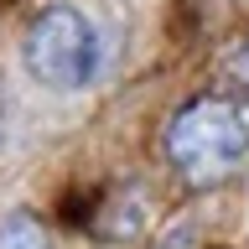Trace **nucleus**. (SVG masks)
<instances>
[{
	"instance_id": "f257e3e1",
	"label": "nucleus",
	"mask_w": 249,
	"mask_h": 249,
	"mask_svg": "<svg viewBox=\"0 0 249 249\" xmlns=\"http://www.w3.org/2000/svg\"><path fill=\"white\" fill-rule=\"evenodd\" d=\"M166 156L192 187L229 182L249 161V104L229 93H202L166 124Z\"/></svg>"
},
{
	"instance_id": "f03ea898",
	"label": "nucleus",
	"mask_w": 249,
	"mask_h": 249,
	"mask_svg": "<svg viewBox=\"0 0 249 249\" xmlns=\"http://www.w3.org/2000/svg\"><path fill=\"white\" fill-rule=\"evenodd\" d=\"M21 62L26 73L52 93H73L89 89L99 78V62H104V42H99V26L78 5H47L36 21H31L26 42H21Z\"/></svg>"
},
{
	"instance_id": "7ed1b4c3",
	"label": "nucleus",
	"mask_w": 249,
	"mask_h": 249,
	"mask_svg": "<svg viewBox=\"0 0 249 249\" xmlns=\"http://www.w3.org/2000/svg\"><path fill=\"white\" fill-rule=\"evenodd\" d=\"M0 249H47V233L31 213H11L0 223Z\"/></svg>"
},
{
	"instance_id": "20e7f679",
	"label": "nucleus",
	"mask_w": 249,
	"mask_h": 249,
	"mask_svg": "<svg viewBox=\"0 0 249 249\" xmlns=\"http://www.w3.org/2000/svg\"><path fill=\"white\" fill-rule=\"evenodd\" d=\"M233 78H239V89H244V99H249V42L233 52Z\"/></svg>"
}]
</instances>
